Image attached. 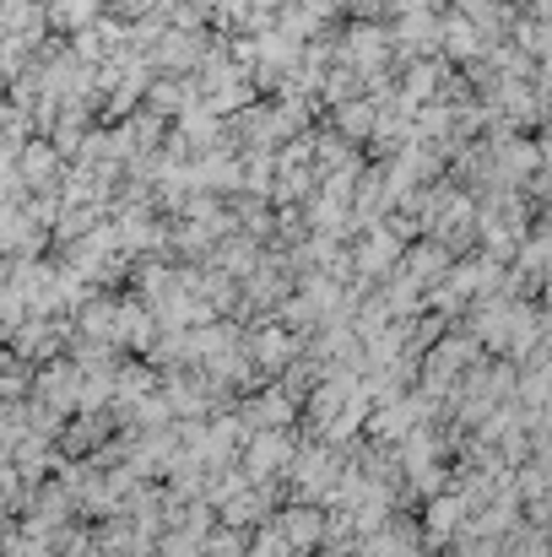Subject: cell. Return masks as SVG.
<instances>
[{
    "label": "cell",
    "mask_w": 552,
    "mask_h": 557,
    "mask_svg": "<svg viewBox=\"0 0 552 557\" xmlns=\"http://www.w3.org/2000/svg\"><path fill=\"white\" fill-rule=\"evenodd\" d=\"M211 44H217L211 33H184V27H169V33H163V44H158L147 60H152V71H158V76H184V82H189V76H200V65H206Z\"/></svg>",
    "instance_id": "obj_1"
},
{
    "label": "cell",
    "mask_w": 552,
    "mask_h": 557,
    "mask_svg": "<svg viewBox=\"0 0 552 557\" xmlns=\"http://www.w3.org/2000/svg\"><path fill=\"white\" fill-rule=\"evenodd\" d=\"M439 49L450 54V60H461V65H471V60H482L488 54V38L455 11V5H444V16H439Z\"/></svg>",
    "instance_id": "obj_2"
},
{
    "label": "cell",
    "mask_w": 552,
    "mask_h": 557,
    "mask_svg": "<svg viewBox=\"0 0 552 557\" xmlns=\"http://www.w3.org/2000/svg\"><path fill=\"white\" fill-rule=\"evenodd\" d=\"M60 163H65V158L54 152V141H44V136H38V141L16 158V174H22L33 189H54L60 185Z\"/></svg>",
    "instance_id": "obj_3"
},
{
    "label": "cell",
    "mask_w": 552,
    "mask_h": 557,
    "mask_svg": "<svg viewBox=\"0 0 552 557\" xmlns=\"http://www.w3.org/2000/svg\"><path fill=\"white\" fill-rule=\"evenodd\" d=\"M331 120H336V136H347L353 147L379 136V103H373V98H358V103H342V109H331Z\"/></svg>",
    "instance_id": "obj_4"
},
{
    "label": "cell",
    "mask_w": 552,
    "mask_h": 557,
    "mask_svg": "<svg viewBox=\"0 0 552 557\" xmlns=\"http://www.w3.org/2000/svg\"><path fill=\"white\" fill-rule=\"evenodd\" d=\"M526 16H542V22H552V0H526Z\"/></svg>",
    "instance_id": "obj_5"
},
{
    "label": "cell",
    "mask_w": 552,
    "mask_h": 557,
    "mask_svg": "<svg viewBox=\"0 0 552 557\" xmlns=\"http://www.w3.org/2000/svg\"><path fill=\"white\" fill-rule=\"evenodd\" d=\"M504 5H526V0H504Z\"/></svg>",
    "instance_id": "obj_6"
}]
</instances>
